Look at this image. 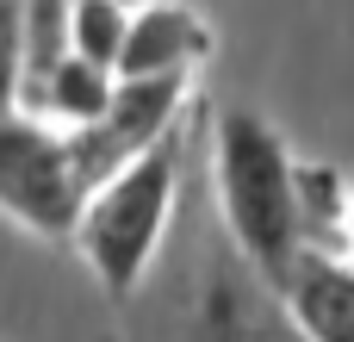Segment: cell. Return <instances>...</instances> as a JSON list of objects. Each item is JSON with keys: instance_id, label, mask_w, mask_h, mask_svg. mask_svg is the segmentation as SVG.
I'll return each mask as SVG.
<instances>
[{"instance_id": "1", "label": "cell", "mask_w": 354, "mask_h": 342, "mask_svg": "<svg viewBox=\"0 0 354 342\" xmlns=\"http://www.w3.org/2000/svg\"><path fill=\"white\" fill-rule=\"evenodd\" d=\"M218 199H224V218H230L243 255L280 287L292 274V262L305 255L299 162L286 156L280 131L249 106H230L218 118Z\"/></svg>"}, {"instance_id": "2", "label": "cell", "mask_w": 354, "mask_h": 342, "mask_svg": "<svg viewBox=\"0 0 354 342\" xmlns=\"http://www.w3.org/2000/svg\"><path fill=\"white\" fill-rule=\"evenodd\" d=\"M168 206H174V137H162L149 156H137L124 174H112L87 199L75 243L112 299H124L143 280V268L168 231Z\"/></svg>"}, {"instance_id": "3", "label": "cell", "mask_w": 354, "mask_h": 342, "mask_svg": "<svg viewBox=\"0 0 354 342\" xmlns=\"http://www.w3.org/2000/svg\"><path fill=\"white\" fill-rule=\"evenodd\" d=\"M0 212H12L37 237H75L87 212V187L75 181L68 137L56 125L0 112Z\"/></svg>"}, {"instance_id": "4", "label": "cell", "mask_w": 354, "mask_h": 342, "mask_svg": "<svg viewBox=\"0 0 354 342\" xmlns=\"http://www.w3.org/2000/svg\"><path fill=\"white\" fill-rule=\"evenodd\" d=\"M180 100H187V75H162V81H118L112 93V112L87 131H68V162H75V181L87 187V199L124 174L137 156H149L162 137H174V118H180Z\"/></svg>"}, {"instance_id": "5", "label": "cell", "mask_w": 354, "mask_h": 342, "mask_svg": "<svg viewBox=\"0 0 354 342\" xmlns=\"http://www.w3.org/2000/svg\"><path fill=\"white\" fill-rule=\"evenodd\" d=\"M212 56V25L180 6V0H149L131 12V37L118 56V81H162V75H193Z\"/></svg>"}, {"instance_id": "6", "label": "cell", "mask_w": 354, "mask_h": 342, "mask_svg": "<svg viewBox=\"0 0 354 342\" xmlns=\"http://www.w3.org/2000/svg\"><path fill=\"white\" fill-rule=\"evenodd\" d=\"M299 330L311 342H354V262L330 249H305L280 280Z\"/></svg>"}, {"instance_id": "7", "label": "cell", "mask_w": 354, "mask_h": 342, "mask_svg": "<svg viewBox=\"0 0 354 342\" xmlns=\"http://www.w3.org/2000/svg\"><path fill=\"white\" fill-rule=\"evenodd\" d=\"M124 37H131V6L124 0H75V50L87 62H100V69L118 75Z\"/></svg>"}, {"instance_id": "8", "label": "cell", "mask_w": 354, "mask_h": 342, "mask_svg": "<svg viewBox=\"0 0 354 342\" xmlns=\"http://www.w3.org/2000/svg\"><path fill=\"white\" fill-rule=\"evenodd\" d=\"M25 0H0V112H19L25 100Z\"/></svg>"}, {"instance_id": "9", "label": "cell", "mask_w": 354, "mask_h": 342, "mask_svg": "<svg viewBox=\"0 0 354 342\" xmlns=\"http://www.w3.org/2000/svg\"><path fill=\"white\" fill-rule=\"evenodd\" d=\"M348 249H354V212H348Z\"/></svg>"}]
</instances>
